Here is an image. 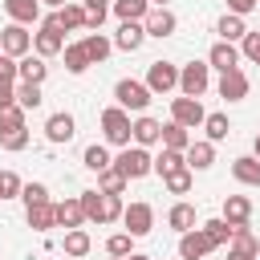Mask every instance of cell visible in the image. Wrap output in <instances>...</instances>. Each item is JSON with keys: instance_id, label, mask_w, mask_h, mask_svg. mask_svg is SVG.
<instances>
[{"instance_id": "obj_25", "label": "cell", "mask_w": 260, "mask_h": 260, "mask_svg": "<svg viewBox=\"0 0 260 260\" xmlns=\"http://www.w3.org/2000/svg\"><path fill=\"white\" fill-rule=\"evenodd\" d=\"M215 32H219V41H228V45H236V41H244L248 37V24H244V16H223L219 24H215Z\"/></svg>"}, {"instance_id": "obj_6", "label": "cell", "mask_w": 260, "mask_h": 260, "mask_svg": "<svg viewBox=\"0 0 260 260\" xmlns=\"http://www.w3.org/2000/svg\"><path fill=\"white\" fill-rule=\"evenodd\" d=\"M0 53H8V57H28L32 53V32L24 28V24H8V28H0Z\"/></svg>"}, {"instance_id": "obj_45", "label": "cell", "mask_w": 260, "mask_h": 260, "mask_svg": "<svg viewBox=\"0 0 260 260\" xmlns=\"http://www.w3.org/2000/svg\"><path fill=\"white\" fill-rule=\"evenodd\" d=\"M130 240H134L130 232H114V236L106 240V252H110V256H118V260H126V256H130Z\"/></svg>"}, {"instance_id": "obj_53", "label": "cell", "mask_w": 260, "mask_h": 260, "mask_svg": "<svg viewBox=\"0 0 260 260\" xmlns=\"http://www.w3.org/2000/svg\"><path fill=\"white\" fill-rule=\"evenodd\" d=\"M126 260H154V256H146V252H130Z\"/></svg>"}, {"instance_id": "obj_2", "label": "cell", "mask_w": 260, "mask_h": 260, "mask_svg": "<svg viewBox=\"0 0 260 260\" xmlns=\"http://www.w3.org/2000/svg\"><path fill=\"white\" fill-rule=\"evenodd\" d=\"M130 114L122 110V106H110V110H102V138L110 142V146H130Z\"/></svg>"}, {"instance_id": "obj_4", "label": "cell", "mask_w": 260, "mask_h": 260, "mask_svg": "<svg viewBox=\"0 0 260 260\" xmlns=\"http://www.w3.org/2000/svg\"><path fill=\"white\" fill-rule=\"evenodd\" d=\"M114 98H118V106L122 110H134V114H142L146 106H150V89H146V81H134V77H122L118 85H114Z\"/></svg>"}, {"instance_id": "obj_32", "label": "cell", "mask_w": 260, "mask_h": 260, "mask_svg": "<svg viewBox=\"0 0 260 260\" xmlns=\"http://www.w3.org/2000/svg\"><path fill=\"white\" fill-rule=\"evenodd\" d=\"M162 146H167V150H187V146H191V134H187V126H179V122H167V126H162Z\"/></svg>"}, {"instance_id": "obj_18", "label": "cell", "mask_w": 260, "mask_h": 260, "mask_svg": "<svg viewBox=\"0 0 260 260\" xmlns=\"http://www.w3.org/2000/svg\"><path fill=\"white\" fill-rule=\"evenodd\" d=\"M85 223V207H81V199L73 195V199H61L57 203V228H65V232H73V228H81Z\"/></svg>"}, {"instance_id": "obj_51", "label": "cell", "mask_w": 260, "mask_h": 260, "mask_svg": "<svg viewBox=\"0 0 260 260\" xmlns=\"http://www.w3.org/2000/svg\"><path fill=\"white\" fill-rule=\"evenodd\" d=\"M256 4H260V0H228V12H232V16H248Z\"/></svg>"}, {"instance_id": "obj_17", "label": "cell", "mask_w": 260, "mask_h": 260, "mask_svg": "<svg viewBox=\"0 0 260 260\" xmlns=\"http://www.w3.org/2000/svg\"><path fill=\"white\" fill-rule=\"evenodd\" d=\"M223 219H228L232 228H248V219H252V199H248V195H228V199H223Z\"/></svg>"}, {"instance_id": "obj_21", "label": "cell", "mask_w": 260, "mask_h": 260, "mask_svg": "<svg viewBox=\"0 0 260 260\" xmlns=\"http://www.w3.org/2000/svg\"><path fill=\"white\" fill-rule=\"evenodd\" d=\"M232 175H236L244 187H260V158H256V154H240V158H232Z\"/></svg>"}, {"instance_id": "obj_20", "label": "cell", "mask_w": 260, "mask_h": 260, "mask_svg": "<svg viewBox=\"0 0 260 260\" xmlns=\"http://www.w3.org/2000/svg\"><path fill=\"white\" fill-rule=\"evenodd\" d=\"M183 158H187L191 171H207V167L215 162V142H207V138H203V142H191V146L183 150Z\"/></svg>"}, {"instance_id": "obj_5", "label": "cell", "mask_w": 260, "mask_h": 260, "mask_svg": "<svg viewBox=\"0 0 260 260\" xmlns=\"http://www.w3.org/2000/svg\"><path fill=\"white\" fill-rule=\"evenodd\" d=\"M114 167H118V171L126 175V183H130V179H142V175H150V171H154V158L146 154V146H126V150L114 158Z\"/></svg>"}, {"instance_id": "obj_11", "label": "cell", "mask_w": 260, "mask_h": 260, "mask_svg": "<svg viewBox=\"0 0 260 260\" xmlns=\"http://www.w3.org/2000/svg\"><path fill=\"white\" fill-rule=\"evenodd\" d=\"M248 73L244 69H232V73H219V98L223 102H244L248 98Z\"/></svg>"}, {"instance_id": "obj_55", "label": "cell", "mask_w": 260, "mask_h": 260, "mask_svg": "<svg viewBox=\"0 0 260 260\" xmlns=\"http://www.w3.org/2000/svg\"><path fill=\"white\" fill-rule=\"evenodd\" d=\"M150 8H167V0H150Z\"/></svg>"}, {"instance_id": "obj_36", "label": "cell", "mask_w": 260, "mask_h": 260, "mask_svg": "<svg viewBox=\"0 0 260 260\" xmlns=\"http://www.w3.org/2000/svg\"><path fill=\"white\" fill-rule=\"evenodd\" d=\"M203 130H207V142H223L232 134V122H228V114H207Z\"/></svg>"}, {"instance_id": "obj_44", "label": "cell", "mask_w": 260, "mask_h": 260, "mask_svg": "<svg viewBox=\"0 0 260 260\" xmlns=\"http://www.w3.org/2000/svg\"><path fill=\"white\" fill-rule=\"evenodd\" d=\"M122 195H106L102 191V223H114V219H122Z\"/></svg>"}, {"instance_id": "obj_15", "label": "cell", "mask_w": 260, "mask_h": 260, "mask_svg": "<svg viewBox=\"0 0 260 260\" xmlns=\"http://www.w3.org/2000/svg\"><path fill=\"white\" fill-rule=\"evenodd\" d=\"M77 134V122H73V114H49V122H45V138L49 142H69Z\"/></svg>"}, {"instance_id": "obj_22", "label": "cell", "mask_w": 260, "mask_h": 260, "mask_svg": "<svg viewBox=\"0 0 260 260\" xmlns=\"http://www.w3.org/2000/svg\"><path fill=\"white\" fill-rule=\"evenodd\" d=\"M24 215H28V228H37V232L57 228V203L53 199L49 203H37V207H24Z\"/></svg>"}, {"instance_id": "obj_23", "label": "cell", "mask_w": 260, "mask_h": 260, "mask_svg": "<svg viewBox=\"0 0 260 260\" xmlns=\"http://www.w3.org/2000/svg\"><path fill=\"white\" fill-rule=\"evenodd\" d=\"M57 20H61L65 32H73V28H89V12H85L77 0H69L65 8H57Z\"/></svg>"}, {"instance_id": "obj_42", "label": "cell", "mask_w": 260, "mask_h": 260, "mask_svg": "<svg viewBox=\"0 0 260 260\" xmlns=\"http://www.w3.org/2000/svg\"><path fill=\"white\" fill-rule=\"evenodd\" d=\"M12 130H24V110L20 106L0 110V134H12Z\"/></svg>"}, {"instance_id": "obj_26", "label": "cell", "mask_w": 260, "mask_h": 260, "mask_svg": "<svg viewBox=\"0 0 260 260\" xmlns=\"http://www.w3.org/2000/svg\"><path fill=\"white\" fill-rule=\"evenodd\" d=\"M81 45H85V53H89V61H93V65H102V61L110 57V49H114V41H110V37H102V32H85V37H81Z\"/></svg>"}, {"instance_id": "obj_52", "label": "cell", "mask_w": 260, "mask_h": 260, "mask_svg": "<svg viewBox=\"0 0 260 260\" xmlns=\"http://www.w3.org/2000/svg\"><path fill=\"white\" fill-rule=\"evenodd\" d=\"M228 260H256V256H248V252H236V248H228Z\"/></svg>"}, {"instance_id": "obj_24", "label": "cell", "mask_w": 260, "mask_h": 260, "mask_svg": "<svg viewBox=\"0 0 260 260\" xmlns=\"http://www.w3.org/2000/svg\"><path fill=\"white\" fill-rule=\"evenodd\" d=\"M167 223L179 232V236H187V232H195V207L191 203H175L171 211H167Z\"/></svg>"}, {"instance_id": "obj_7", "label": "cell", "mask_w": 260, "mask_h": 260, "mask_svg": "<svg viewBox=\"0 0 260 260\" xmlns=\"http://www.w3.org/2000/svg\"><path fill=\"white\" fill-rule=\"evenodd\" d=\"M146 89H150V93H171V89H179V65H171V61H150V69H146Z\"/></svg>"}, {"instance_id": "obj_40", "label": "cell", "mask_w": 260, "mask_h": 260, "mask_svg": "<svg viewBox=\"0 0 260 260\" xmlns=\"http://www.w3.org/2000/svg\"><path fill=\"white\" fill-rule=\"evenodd\" d=\"M77 199H81V207H85V219H89V223H102V191H81Z\"/></svg>"}, {"instance_id": "obj_54", "label": "cell", "mask_w": 260, "mask_h": 260, "mask_svg": "<svg viewBox=\"0 0 260 260\" xmlns=\"http://www.w3.org/2000/svg\"><path fill=\"white\" fill-rule=\"evenodd\" d=\"M41 4H49V8H65L69 0H41Z\"/></svg>"}, {"instance_id": "obj_43", "label": "cell", "mask_w": 260, "mask_h": 260, "mask_svg": "<svg viewBox=\"0 0 260 260\" xmlns=\"http://www.w3.org/2000/svg\"><path fill=\"white\" fill-rule=\"evenodd\" d=\"M20 191H24L20 175H16V171H0V199H16Z\"/></svg>"}, {"instance_id": "obj_35", "label": "cell", "mask_w": 260, "mask_h": 260, "mask_svg": "<svg viewBox=\"0 0 260 260\" xmlns=\"http://www.w3.org/2000/svg\"><path fill=\"white\" fill-rule=\"evenodd\" d=\"M81 162H85L89 171H98V175L114 167V158H110V150H106V146H98V142H93V146H85V154H81Z\"/></svg>"}, {"instance_id": "obj_31", "label": "cell", "mask_w": 260, "mask_h": 260, "mask_svg": "<svg viewBox=\"0 0 260 260\" xmlns=\"http://www.w3.org/2000/svg\"><path fill=\"white\" fill-rule=\"evenodd\" d=\"M45 73H49V65H45V57H20V81H32V85H41L45 81Z\"/></svg>"}, {"instance_id": "obj_9", "label": "cell", "mask_w": 260, "mask_h": 260, "mask_svg": "<svg viewBox=\"0 0 260 260\" xmlns=\"http://www.w3.org/2000/svg\"><path fill=\"white\" fill-rule=\"evenodd\" d=\"M122 223H126V232L138 240V236H150V228H154V207L150 203H130L126 211H122Z\"/></svg>"}, {"instance_id": "obj_30", "label": "cell", "mask_w": 260, "mask_h": 260, "mask_svg": "<svg viewBox=\"0 0 260 260\" xmlns=\"http://www.w3.org/2000/svg\"><path fill=\"white\" fill-rule=\"evenodd\" d=\"M150 0H114V16L118 20H146Z\"/></svg>"}, {"instance_id": "obj_38", "label": "cell", "mask_w": 260, "mask_h": 260, "mask_svg": "<svg viewBox=\"0 0 260 260\" xmlns=\"http://www.w3.org/2000/svg\"><path fill=\"white\" fill-rule=\"evenodd\" d=\"M81 8L89 12V32H98L102 20H106V12L114 8V0H81Z\"/></svg>"}, {"instance_id": "obj_29", "label": "cell", "mask_w": 260, "mask_h": 260, "mask_svg": "<svg viewBox=\"0 0 260 260\" xmlns=\"http://www.w3.org/2000/svg\"><path fill=\"white\" fill-rule=\"evenodd\" d=\"M61 248H65V256H73V260H77V256H85V252L93 248V240H89V232H85V228H73V232H65V244H61Z\"/></svg>"}, {"instance_id": "obj_48", "label": "cell", "mask_w": 260, "mask_h": 260, "mask_svg": "<svg viewBox=\"0 0 260 260\" xmlns=\"http://www.w3.org/2000/svg\"><path fill=\"white\" fill-rule=\"evenodd\" d=\"M0 146H4V150H24V146H28V130H12V134H0Z\"/></svg>"}, {"instance_id": "obj_28", "label": "cell", "mask_w": 260, "mask_h": 260, "mask_svg": "<svg viewBox=\"0 0 260 260\" xmlns=\"http://www.w3.org/2000/svg\"><path fill=\"white\" fill-rule=\"evenodd\" d=\"M203 236H207V240H211L215 248H223V244H232L236 228H232V223H228V219L219 215V219H207V223H203Z\"/></svg>"}, {"instance_id": "obj_56", "label": "cell", "mask_w": 260, "mask_h": 260, "mask_svg": "<svg viewBox=\"0 0 260 260\" xmlns=\"http://www.w3.org/2000/svg\"><path fill=\"white\" fill-rule=\"evenodd\" d=\"M252 150H256V158H260V134H256V142H252Z\"/></svg>"}, {"instance_id": "obj_58", "label": "cell", "mask_w": 260, "mask_h": 260, "mask_svg": "<svg viewBox=\"0 0 260 260\" xmlns=\"http://www.w3.org/2000/svg\"><path fill=\"white\" fill-rule=\"evenodd\" d=\"M256 260H260V256H256Z\"/></svg>"}, {"instance_id": "obj_33", "label": "cell", "mask_w": 260, "mask_h": 260, "mask_svg": "<svg viewBox=\"0 0 260 260\" xmlns=\"http://www.w3.org/2000/svg\"><path fill=\"white\" fill-rule=\"evenodd\" d=\"M93 61H89V53H85V45L77 41V45H65V69L69 73H85Z\"/></svg>"}, {"instance_id": "obj_12", "label": "cell", "mask_w": 260, "mask_h": 260, "mask_svg": "<svg viewBox=\"0 0 260 260\" xmlns=\"http://www.w3.org/2000/svg\"><path fill=\"white\" fill-rule=\"evenodd\" d=\"M215 244L203 236V228H195V232H187V236H179V260H203L207 252H211Z\"/></svg>"}, {"instance_id": "obj_37", "label": "cell", "mask_w": 260, "mask_h": 260, "mask_svg": "<svg viewBox=\"0 0 260 260\" xmlns=\"http://www.w3.org/2000/svg\"><path fill=\"white\" fill-rule=\"evenodd\" d=\"M98 191H106V195H122V191H126V175H122L118 167L102 171V175H98Z\"/></svg>"}, {"instance_id": "obj_57", "label": "cell", "mask_w": 260, "mask_h": 260, "mask_svg": "<svg viewBox=\"0 0 260 260\" xmlns=\"http://www.w3.org/2000/svg\"><path fill=\"white\" fill-rule=\"evenodd\" d=\"M110 260H118V256H110Z\"/></svg>"}, {"instance_id": "obj_41", "label": "cell", "mask_w": 260, "mask_h": 260, "mask_svg": "<svg viewBox=\"0 0 260 260\" xmlns=\"http://www.w3.org/2000/svg\"><path fill=\"white\" fill-rule=\"evenodd\" d=\"M232 248H236V252H248V256H260V240H256L248 228H236V236H232Z\"/></svg>"}, {"instance_id": "obj_50", "label": "cell", "mask_w": 260, "mask_h": 260, "mask_svg": "<svg viewBox=\"0 0 260 260\" xmlns=\"http://www.w3.org/2000/svg\"><path fill=\"white\" fill-rule=\"evenodd\" d=\"M8 106H16V85L0 81V110H8Z\"/></svg>"}, {"instance_id": "obj_27", "label": "cell", "mask_w": 260, "mask_h": 260, "mask_svg": "<svg viewBox=\"0 0 260 260\" xmlns=\"http://www.w3.org/2000/svg\"><path fill=\"white\" fill-rule=\"evenodd\" d=\"M183 167H187L183 150H167V146H162V150L154 154V171H158L162 179H167V175H175V171H183Z\"/></svg>"}, {"instance_id": "obj_8", "label": "cell", "mask_w": 260, "mask_h": 260, "mask_svg": "<svg viewBox=\"0 0 260 260\" xmlns=\"http://www.w3.org/2000/svg\"><path fill=\"white\" fill-rule=\"evenodd\" d=\"M171 122H179V126L195 130V126H203V122H207V110L199 106V98H175V102H171Z\"/></svg>"}, {"instance_id": "obj_49", "label": "cell", "mask_w": 260, "mask_h": 260, "mask_svg": "<svg viewBox=\"0 0 260 260\" xmlns=\"http://www.w3.org/2000/svg\"><path fill=\"white\" fill-rule=\"evenodd\" d=\"M240 53H244L248 61H256V65H260V32H248V37L240 41Z\"/></svg>"}, {"instance_id": "obj_19", "label": "cell", "mask_w": 260, "mask_h": 260, "mask_svg": "<svg viewBox=\"0 0 260 260\" xmlns=\"http://www.w3.org/2000/svg\"><path fill=\"white\" fill-rule=\"evenodd\" d=\"M4 12L12 24H37L41 20V0H4Z\"/></svg>"}, {"instance_id": "obj_16", "label": "cell", "mask_w": 260, "mask_h": 260, "mask_svg": "<svg viewBox=\"0 0 260 260\" xmlns=\"http://www.w3.org/2000/svg\"><path fill=\"white\" fill-rule=\"evenodd\" d=\"M130 138H134V146H154V142H162V122H154V118H134V126H130Z\"/></svg>"}, {"instance_id": "obj_13", "label": "cell", "mask_w": 260, "mask_h": 260, "mask_svg": "<svg viewBox=\"0 0 260 260\" xmlns=\"http://www.w3.org/2000/svg\"><path fill=\"white\" fill-rule=\"evenodd\" d=\"M142 41H146L142 20H122V24H118V32H114V49H126V53L142 49Z\"/></svg>"}, {"instance_id": "obj_14", "label": "cell", "mask_w": 260, "mask_h": 260, "mask_svg": "<svg viewBox=\"0 0 260 260\" xmlns=\"http://www.w3.org/2000/svg\"><path fill=\"white\" fill-rule=\"evenodd\" d=\"M207 65L219 69V73H232V69H240V49L228 45V41H215L211 53H207Z\"/></svg>"}, {"instance_id": "obj_47", "label": "cell", "mask_w": 260, "mask_h": 260, "mask_svg": "<svg viewBox=\"0 0 260 260\" xmlns=\"http://www.w3.org/2000/svg\"><path fill=\"white\" fill-rule=\"evenodd\" d=\"M16 77H20V61L8 57V53H0V81H12L16 85Z\"/></svg>"}, {"instance_id": "obj_34", "label": "cell", "mask_w": 260, "mask_h": 260, "mask_svg": "<svg viewBox=\"0 0 260 260\" xmlns=\"http://www.w3.org/2000/svg\"><path fill=\"white\" fill-rule=\"evenodd\" d=\"M41 102H45L41 85H32V81H16V106H20V110H37Z\"/></svg>"}, {"instance_id": "obj_10", "label": "cell", "mask_w": 260, "mask_h": 260, "mask_svg": "<svg viewBox=\"0 0 260 260\" xmlns=\"http://www.w3.org/2000/svg\"><path fill=\"white\" fill-rule=\"evenodd\" d=\"M142 28H146V37H171L175 28H179V20H175V12L171 8H150L146 12V20H142Z\"/></svg>"}, {"instance_id": "obj_46", "label": "cell", "mask_w": 260, "mask_h": 260, "mask_svg": "<svg viewBox=\"0 0 260 260\" xmlns=\"http://www.w3.org/2000/svg\"><path fill=\"white\" fill-rule=\"evenodd\" d=\"M20 199H24V207H37V203H49V187H45V183H24V191H20Z\"/></svg>"}, {"instance_id": "obj_1", "label": "cell", "mask_w": 260, "mask_h": 260, "mask_svg": "<svg viewBox=\"0 0 260 260\" xmlns=\"http://www.w3.org/2000/svg\"><path fill=\"white\" fill-rule=\"evenodd\" d=\"M32 49H37V57H57V53H65V28H61L57 12L41 20V28L32 32Z\"/></svg>"}, {"instance_id": "obj_39", "label": "cell", "mask_w": 260, "mask_h": 260, "mask_svg": "<svg viewBox=\"0 0 260 260\" xmlns=\"http://www.w3.org/2000/svg\"><path fill=\"white\" fill-rule=\"evenodd\" d=\"M162 187H167L171 195H187V191H191V167H183V171L167 175V179H162Z\"/></svg>"}, {"instance_id": "obj_3", "label": "cell", "mask_w": 260, "mask_h": 260, "mask_svg": "<svg viewBox=\"0 0 260 260\" xmlns=\"http://www.w3.org/2000/svg\"><path fill=\"white\" fill-rule=\"evenodd\" d=\"M207 85H211V65H207V61H191V65L179 69V89H183V98H203Z\"/></svg>"}]
</instances>
